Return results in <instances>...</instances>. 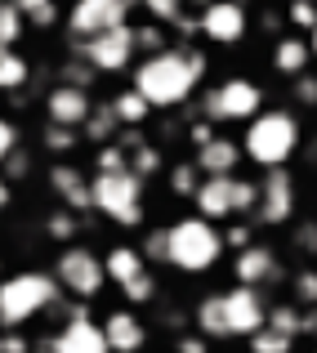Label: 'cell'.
<instances>
[{
    "label": "cell",
    "mask_w": 317,
    "mask_h": 353,
    "mask_svg": "<svg viewBox=\"0 0 317 353\" xmlns=\"http://www.w3.org/2000/svg\"><path fill=\"white\" fill-rule=\"evenodd\" d=\"M206 54L197 50V45H170V50L152 54V59H143L134 68V85L139 94L156 108H179L192 99V90L201 85V77H206Z\"/></svg>",
    "instance_id": "cell-1"
},
{
    "label": "cell",
    "mask_w": 317,
    "mask_h": 353,
    "mask_svg": "<svg viewBox=\"0 0 317 353\" xmlns=\"http://www.w3.org/2000/svg\"><path fill=\"white\" fill-rule=\"evenodd\" d=\"M300 143H304L300 117L291 108H273V112H259L246 125L241 152H246V161L264 165V170H286V161L300 152Z\"/></svg>",
    "instance_id": "cell-2"
},
{
    "label": "cell",
    "mask_w": 317,
    "mask_h": 353,
    "mask_svg": "<svg viewBox=\"0 0 317 353\" xmlns=\"http://www.w3.org/2000/svg\"><path fill=\"white\" fill-rule=\"evenodd\" d=\"M63 295V286L54 282V273H36V268H27V273H14L0 282V327H23V322H32L36 313L54 309Z\"/></svg>",
    "instance_id": "cell-3"
},
{
    "label": "cell",
    "mask_w": 317,
    "mask_h": 353,
    "mask_svg": "<svg viewBox=\"0 0 317 353\" xmlns=\"http://www.w3.org/2000/svg\"><path fill=\"white\" fill-rule=\"evenodd\" d=\"M223 255V233L210 219H174L170 224V264L179 273H210Z\"/></svg>",
    "instance_id": "cell-4"
},
{
    "label": "cell",
    "mask_w": 317,
    "mask_h": 353,
    "mask_svg": "<svg viewBox=\"0 0 317 353\" xmlns=\"http://www.w3.org/2000/svg\"><path fill=\"white\" fill-rule=\"evenodd\" d=\"M90 188H94V210H103L112 224H121V228L143 224V179H139L134 170L94 174Z\"/></svg>",
    "instance_id": "cell-5"
},
{
    "label": "cell",
    "mask_w": 317,
    "mask_h": 353,
    "mask_svg": "<svg viewBox=\"0 0 317 353\" xmlns=\"http://www.w3.org/2000/svg\"><path fill=\"white\" fill-rule=\"evenodd\" d=\"M54 282L63 286V295L90 304L94 295H103V286H108L103 255H94L90 246H63L59 259H54Z\"/></svg>",
    "instance_id": "cell-6"
},
{
    "label": "cell",
    "mask_w": 317,
    "mask_h": 353,
    "mask_svg": "<svg viewBox=\"0 0 317 353\" xmlns=\"http://www.w3.org/2000/svg\"><path fill=\"white\" fill-rule=\"evenodd\" d=\"M259 108H264V90L255 85V81L246 77H228L223 85L206 90V99H201V121H210V125H228V121H255Z\"/></svg>",
    "instance_id": "cell-7"
},
{
    "label": "cell",
    "mask_w": 317,
    "mask_h": 353,
    "mask_svg": "<svg viewBox=\"0 0 317 353\" xmlns=\"http://www.w3.org/2000/svg\"><path fill=\"white\" fill-rule=\"evenodd\" d=\"M130 9L121 5V0H72L68 9V32L72 41H94V36L103 32H116V27H125Z\"/></svg>",
    "instance_id": "cell-8"
},
{
    "label": "cell",
    "mask_w": 317,
    "mask_h": 353,
    "mask_svg": "<svg viewBox=\"0 0 317 353\" xmlns=\"http://www.w3.org/2000/svg\"><path fill=\"white\" fill-rule=\"evenodd\" d=\"M76 50V59H85L94 72H125L130 63H134V27H116V32H103V36H94V41H81V45H72Z\"/></svg>",
    "instance_id": "cell-9"
},
{
    "label": "cell",
    "mask_w": 317,
    "mask_h": 353,
    "mask_svg": "<svg viewBox=\"0 0 317 353\" xmlns=\"http://www.w3.org/2000/svg\"><path fill=\"white\" fill-rule=\"evenodd\" d=\"M246 27H250V14H246V0H210L201 9V36L223 50L246 41Z\"/></svg>",
    "instance_id": "cell-10"
},
{
    "label": "cell",
    "mask_w": 317,
    "mask_h": 353,
    "mask_svg": "<svg viewBox=\"0 0 317 353\" xmlns=\"http://www.w3.org/2000/svg\"><path fill=\"white\" fill-rule=\"evenodd\" d=\"M295 215V179L286 170H268L264 183H259V210L250 224H264V228H282L286 219Z\"/></svg>",
    "instance_id": "cell-11"
},
{
    "label": "cell",
    "mask_w": 317,
    "mask_h": 353,
    "mask_svg": "<svg viewBox=\"0 0 317 353\" xmlns=\"http://www.w3.org/2000/svg\"><path fill=\"white\" fill-rule=\"evenodd\" d=\"M223 318H228V336H237V340L259 336L264 322H268L264 295L250 291V286H232V291H223Z\"/></svg>",
    "instance_id": "cell-12"
},
{
    "label": "cell",
    "mask_w": 317,
    "mask_h": 353,
    "mask_svg": "<svg viewBox=\"0 0 317 353\" xmlns=\"http://www.w3.org/2000/svg\"><path fill=\"white\" fill-rule=\"evenodd\" d=\"M90 112H94V99L90 90H72V85H54L45 94V125H63V130H85Z\"/></svg>",
    "instance_id": "cell-13"
},
{
    "label": "cell",
    "mask_w": 317,
    "mask_h": 353,
    "mask_svg": "<svg viewBox=\"0 0 317 353\" xmlns=\"http://www.w3.org/2000/svg\"><path fill=\"white\" fill-rule=\"evenodd\" d=\"M232 273H237V286L259 291V286H268V282L282 277V264H277V250L273 246H246V250L232 255Z\"/></svg>",
    "instance_id": "cell-14"
},
{
    "label": "cell",
    "mask_w": 317,
    "mask_h": 353,
    "mask_svg": "<svg viewBox=\"0 0 317 353\" xmlns=\"http://www.w3.org/2000/svg\"><path fill=\"white\" fill-rule=\"evenodd\" d=\"M50 349L54 353H112L108 336H103V322H94V318L63 322V327L50 336Z\"/></svg>",
    "instance_id": "cell-15"
},
{
    "label": "cell",
    "mask_w": 317,
    "mask_h": 353,
    "mask_svg": "<svg viewBox=\"0 0 317 353\" xmlns=\"http://www.w3.org/2000/svg\"><path fill=\"white\" fill-rule=\"evenodd\" d=\"M241 143H232V139H219L214 134L206 148H197V170H201V179H232L237 174V165H241Z\"/></svg>",
    "instance_id": "cell-16"
},
{
    "label": "cell",
    "mask_w": 317,
    "mask_h": 353,
    "mask_svg": "<svg viewBox=\"0 0 317 353\" xmlns=\"http://www.w3.org/2000/svg\"><path fill=\"white\" fill-rule=\"evenodd\" d=\"M50 192H59V197L68 201L72 215H81V210H94V188H90L85 174H81L76 165H68V161L50 165Z\"/></svg>",
    "instance_id": "cell-17"
},
{
    "label": "cell",
    "mask_w": 317,
    "mask_h": 353,
    "mask_svg": "<svg viewBox=\"0 0 317 353\" xmlns=\"http://www.w3.org/2000/svg\"><path fill=\"white\" fill-rule=\"evenodd\" d=\"M103 336H108L112 353H143V345H147V327L130 309H112L103 318Z\"/></svg>",
    "instance_id": "cell-18"
},
{
    "label": "cell",
    "mask_w": 317,
    "mask_h": 353,
    "mask_svg": "<svg viewBox=\"0 0 317 353\" xmlns=\"http://www.w3.org/2000/svg\"><path fill=\"white\" fill-rule=\"evenodd\" d=\"M237 179V174H232ZM232 179H201L197 197H192V206H197L201 219H232Z\"/></svg>",
    "instance_id": "cell-19"
},
{
    "label": "cell",
    "mask_w": 317,
    "mask_h": 353,
    "mask_svg": "<svg viewBox=\"0 0 317 353\" xmlns=\"http://www.w3.org/2000/svg\"><path fill=\"white\" fill-rule=\"evenodd\" d=\"M309 63H313V50H309V41H304V36H277V45H273V68L282 72V77L300 81L304 72H309Z\"/></svg>",
    "instance_id": "cell-20"
},
{
    "label": "cell",
    "mask_w": 317,
    "mask_h": 353,
    "mask_svg": "<svg viewBox=\"0 0 317 353\" xmlns=\"http://www.w3.org/2000/svg\"><path fill=\"white\" fill-rule=\"evenodd\" d=\"M103 268H108V282L130 286L134 277L147 273V259H143V250H134V246H112V250H103Z\"/></svg>",
    "instance_id": "cell-21"
},
{
    "label": "cell",
    "mask_w": 317,
    "mask_h": 353,
    "mask_svg": "<svg viewBox=\"0 0 317 353\" xmlns=\"http://www.w3.org/2000/svg\"><path fill=\"white\" fill-rule=\"evenodd\" d=\"M192 327L201 340H228V318H223V291L201 295L197 309H192Z\"/></svg>",
    "instance_id": "cell-22"
},
{
    "label": "cell",
    "mask_w": 317,
    "mask_h": 353,
    "mask_svg": "<svg viewBox=\"0 0 317 353\" xmlns=\"http://www.w3.org/2000/svg\"><path fill=\"white\" fill-rule=\"evenodd\" d=\"M112 112H116L121 121V130H139L147 117H152V103H147L139 90H121L116 99H112Z\"/></svg>",
    "instance_id": "cell-23"
},
{
    "label": "cell",
    "mask_w": 317,
    "mask_h": 353,
    "mask_svg": "<svg viewBox=\"0 0 317 353\" xmlns=\"http://www.w3.org/2000/svg\"><path fill=\"white\" fill-rule=\"evenodd\" d=\"M112 134H121V121H116V112H112V103H94V112H90V121H85V139L99 143V148H108Z\"/></svg>",
    "instance_id": "cell-24"
},
{
    "label": "cell",
    "mask_w": 317,
    "mask_h": 353,
    "mask_svg": "<svg viewBox=\"0 0 317 353\" xmlns=\"http://www.w3.org/2000/svg\"><path fill=\"white\" fill-rule=\"evenodd\" d=\"M268 331H277V336L286 340H300V309L295 304H277V309H268Z\"/></svg>",
    "instance_id": "cell-25"
},
{
    "label": "cell",
    "mask_w": 317,
    "mask_h": 353,
    "mask_svg": "<svg viewBox=\"0 0 317 353\" xmlns=\"http://www.w3.org/2000/svg\"><path fill=\"white\" fill-rule=\"evenodd\" d=\"M255 210H259V183L255 179H232V215H250L255 219Z\"/></svg>",
    "instance_id": "cell-26"
},
{
    "label": "cell",
    "mask_w": 317,
    "mask_h": 353,
    "mask_svg": "<svg viewBox=\"0 0 317 353\" xmlns=\"http://www.w3.org/2000/svg\"><path fill=\"white\" fill-rule=\"evenodd\" d=\"M197 188H201L197 161H179V165L170 170V192H174V197H197Z\"/></svg>",
    "instance_id": "cell-27"
},
{
    "label": "cell",
    "mask_w": 317,
    "mask_h": 353,
    "mask_svg": "<svg viewBox=\"0 0 317 353\" xmlns=\"http://www.w3.org/2000/svg\"><path fill=\"white\" fill-rule=\"evenodd\" d=\"M23 27H27V18L18 14V5L14 0H0V45H5V50H14V41L23 36Z\"/></svg>",
    "instance_id": "cell-28"
},
{
    "label": "cell",
    "mask_w": 317,
    "mask_h": 353,
    "mask_svg": "<svg viewBox=\"0 0 317 353\" xmlns=\"http://www.w3.org/2000/svg\"><path fill=\"white\" fill-rule=\"evenodd\" d=\"M59 85H72V90H90V85H94V68H90L85 59H76V54H72V59H68V63L59 68Z\"/></svg>",
    "instance_id": "cell-29"
},
{
    "label": "cell",
    "mask_w": 317,
    "mask_h": 353,
    "mask_svg": "<svg viewBox=\"0 0 317 353\" xmlns=\"http://www.w3.org/2000/svg\"><path fill=\"white\" fill-rule=\"evenodd\" d=\"M27 81H32V68H27V59H18V54H5V59H0V90H23Z\"/></svg>",
    "instance_id": "cell-30"
},
{
    "label": "cell",
    "mask_w": 317,
    "mask_h": 353,
    "mask_svg": "<svg viewBox=\"0 0 317 353\" xmlns=\"http://www.w3.org/2000/svg\"><path fill=\"white\" fill-rule=\"evenodd\" d=\"M14 5L32 27H54V18H59V5H54V0H14Z\"/></svg>",
    "instance_id": "cell-31"
},
{
    "label": "cell",
    "mask_w": 317,
    "mask_h": 353,
    "mask_svg": "<svg viewBox=\"0 0 317 353\" xmlns=\"http://www.w3.org/2000/svg\"><path fill=\"white\" fill-rule=\"evenodd\" d=\"M134 50L143 54V59H152V54L170 50V45H165V27H156V23H143V27H134Z\"/></svg>",
    "instance_id": "cell-32"
},
{
    "label": "cell",
    "mask_w": 317,
    "mask_h": 353,
    "mask_svg": "<svg viewBox=\"0 0 317 353\" xmlns=\"http://www.w3.org/2000/svg\"><path fill=\"white\" fill-rule=\"evenodd\" d=\"M291 286H295V309H317V268H300Z\"/></svg>",
    "instance_id": "cell-33"
},
{
    "label": "cell",
    "mask_w": 317,
    "mask_h": 353,
    "mask_svg": "<svg viewBox=\"0 0 317 353\" xmlns=\"http://www.w3.org/2000/svg\"><path fill=\"white\" fill-rule=\"evenodd\" d=\"M143 9L156 27H174L183 18V0H143Z\"/></svg>",
    "instance_id": "cell-34"
},
{
    "label": "cell",
    "mask_w": 317,
    "mask_h": 353,
    "mask_svg": "<svg viewBox=\"0 0 317 353\" xmlns=\"http://www.w3.org/2000/svg\"><path fill=\"white\" fill-rule=\"evenodd\" d=\"M45 233H50L54 241H72V237L81 233V219L72 215V210H54V215L45 219Z\"/></svg>",
    "instance_id": "cell-35"
},
{
    "label": "cell",
    "mask_w": 317,
    "mask_h": 353,
    "mask_svg": "<svg viewBox=\"0 0 317 353\" xmlns=\"http://www.w3.org/2000/svg\"><path fill=\"white\" fill-rule=\"evenodd\" d=\"M94 165H99V174H121V170H130V157H125V148H121L116 139H112L108 148H99Z\"/></svg>",
    "instance_id": "cell-36"
},
{
    "label": "cell",
    "mask_w": 317,
    "mask_h": 353,
    "mask_svg": "<svg viewBox=\"0 0 317 353\" xmlns=\"http://www.w3.org/2000/svg\"><path fill=\"white\" fill-rule=\"evenodd\" d=\"M130 170H134L139 179L156 174V170H161V148H156V143H143L139 152H130Z\"/></svg>",
    "instance_id": "cell-37"
},
{
    "label": "cell",
    "mask_w": 317,
    "mask_h": 353,
    "mask_svg": "<svg viewBox=\"0 0 317 353\" xmlns=\"http://www.w3.org/2000/svg\"><path fill=\"white\" fill-rule=\"evenodd\" d=\"M143 259L152 264H170V228H152L143 237Z\"/></svg>",
    "instance_id": "cell-38"
},
{
    "label": "cell",
    "mask_w": 317,
    "mask_h": 353,
    "mask_svg": "<svg viewBox=\"0 0 317 353\" xmlns=\"http://www.w3.org/2000/svg\"><path fill=\"white\" fill-rule=\"evenodd\" d=\"M295 349V340H286V336H277V331H259V336H250V353H291Z\"/></svg>",
    "instance_id": "cell-39"
},
{
    "label": "cell",
    "mask_w": 317,
    "mask_h": 353,
    "mask_svg": "<svg viewBox=\"0 0 317 353\" xmlns=\"http://www.w3.org/2000/svg\"><path fill=\"white\" fill-rule=\"evenodd\" d=\"M121 295H125L130 304H152V300H156V277H152V273L134 277L130 286H121Z\"/></svg>",
    "instance_id": "cell-40"
},
{
    "label": "cell",
    "mask_w": 317,
    "mask_h": 353,
    "mask_svg": "<svg viewBox=\"0 0 317 353\" xmlns=\"http://www.w3.org/2000/svg\"><path fill=\"white\" fill-rule=\"evenodd\" d=\"M41 143L50 148V152H72V148H76V130H63V125H45Z\"/></svg>",
    "instance_id": "cell-41"
},
{
    "label": "cell",
    "mask_w": 317,
    "mask_h": 353,
    "mask_svg": "<svg viewBox=\"0 0 317 353\" xmlns=\"http://www.w3.org/2000/svg\"><path fill=\"white\" fill-rule=\"evenodd\" d=\"M18 148H23V139H18V125H14V121H5V117H0V165H5L9 157L18 152Z\"/></svg>",
    "instance_id": "cell-42"
},
{
    "label": "cell",
    "mask_w": 317,
    "mask_h": 353,
    "mask_svg": "<svg viewBox=\"0 0 317 353\" xmlns=\"http://www.w3.org/2000/svg\"><path fill=\"white\" fill-rule=\"evenodd\" d=\"M291 90H295V103L300 108H317V77L313 72H304L300 81H291Z\"/></svg>",
    "instance_id": "cell-43"
},
{
    "label": "cell",
    "mask_w": 317,
    "mask_h": 353,
    "mask_svg": "<svg viewBox=\"0 0 317 353\" xmlns=\"http://www.w3.org/2000/svg\"><path fill=\"white\" fill-rule=\"evenodd\" d=\"M295 250H300V255H317V219H300V228H295Z\"/></svg>",
    "instance_id": "cell-44"
},
{
    "label": "cell",
    "mask_w": 317,
    "mask_h": 353,
    "mask_svg": "<svg viewBox=\"0 0 317 353\" xmlns=\"http://www.w3.org/2000/svg\"><path fill=\"white\" fill-rule=\"evenodd\" d=\"M286 18H291L295 27H304V32H317V5H286Z\"/></svg>",
    "instance_id": "cell-45"
},
{
    "label": "cell",
    "mask_w": 317,
    "mask_h": 353,
    "mask_svg": "<svg viewBox=\"0 0 317 353\" xmlns=\"http://www.w3.org/2000/svg\"><path fill=\"white\" fill-rule=\"evenodd\" d=\"M27 170H32V157H27V148H18V152L5 161V179L9 183H14V179H27Z\"/></svg>",
    "instance_id": "cell-46"
},
{
    "label": "cell",
    "mask_w": 317,
    "mask_h": 353,
    "mask_svg": "<svg viewBox=\"0 0 317 353\" xmlns=\"http://www.w3.org/2000/svg\"><path fill=\"white\" fill-rule=\"evenodd\" d=\"M250 233H255V224H250V219H246V224H232L228 233H223V246H232V250H246V246H250Z\"/></svg>",
    "instance_id": "cell-47"
},
{
    "label": "cell",
    "mask_w": 317,
    "mask_h": 353,
    "mask_svg": "<svg viewBox=\"0 0 317 353\" xmlns=\"http://www.w3.org/2000/svg\"><path fill=\"white\" fill-rule=\"evenodd\" d=\"M0 353H32V345L18 331H9V336H0Z\"/></svg>",
    "instance_id": "cell-48"
},
{
    "label": "cell",
    "mask_w": 317,
    "mask_h": 353,
    "mask_svg": "<svg viewBox=\"0 0 317 353\" xmlns=\"http://www.w3.org/2000/svg\"><path fill=\"white\" fill-rule=\"evenodd\" d=\"M214 139V125L210 121H192V148H206Z\"/></svg>",
    "instance_id": "cell-49"
},
{
    "label": "cell",
    "mask_w": 317,
    "mask_h": 353,
    "mask_svg": "<svg viewBox=\"0 0 317 353\" xmlns=\"http://www.w3.org/2000/svg\"><path fill=\"white\" fill-rule=\"evenodd\" d=\"M179 353H210V340H201V336H179Z\"/></svg>",
    "instance_id": "cell-50"
},
{
    "label": "cell",
    "mask_w": 317,
    "mask_h": 353,
    "mask_svg": "<svg viewBox=\"0 0 317 353\" xmlns=\"http://www.w3.org/2000/svg\"><path fill=\"white\" fill-rule=\"evenodd\" d=\"M300 336H317V309H300Z\"/></svg>",
    "instance_id": "cell-51"
},
{
    "label": "cell",
    "mask_w": 317,
    "mask_h": 353,
    "mask_svg": "<svg viewBox=\"0 0 317 353\" xmlns=\"http://www.w3.org/2000/svg\"><path fill=\"white\" fill-rule=\"evenodd\" d=\"M9 201H14V183L0 179V210H9Z\"/></svg>",
    "instance_id": "cell-52"
},
{
    "label": "cell",
    "mask_w": 317,
    "mask_h": 353,
    "mask_svg": "<svg viewBox=\"0 0 317 353\" xmlns=\"http://www.w3.org/2000/svg\"><path fill=\"white\" fill-rule=\"evenodd\" d=\"M304 157H309V161L317 165V139H313V143H309V152H304Z\"/></svg>",
    "instance_id": "cell-53"
},
{
    "label": "cell",
    "mask_w": 317,
    "mask_h": 353,
    "mask_svg": "<svg viewBox=\"0 0 317 353\" xmlns=\"http://www.w3.org/2000/svg\"><path fill=\"white\" fill-rule=\"evenodd\" d=\"M309 50H313V59H317V32H309Z\"/></svg>",
    "instance_id": "cell-54"
},
{
    "label": "cell",
    "mask_w": 317,
    "mask_h": 353,
    "mask_svg": "<svg viewBox=\"0 0 317 353\" xmlns=\"http://www.w3.org/2000/svg\"><path fill=\"white\" fill-rule=\"evenodd\" d=\"M32 353H54V349H50V340H45V345H41V349H32Z\"/></svg>",
    "instance_id": "cell-55"
},
{
    "label": "cell",
    "mask_w": 317,
    "mask_h": 353,
    "mask_svg": "<svg viewBox=\"0 0 317 353\" xmlns=\"http://www.w3.org/2000/svg\"><path fill=\"white\" fill-rule=\"evenodd\" d=\"M121 5H125V9H134V5H143V0H121Z\"/></svg>",
    "instance_id": "cell-56"
},
{
    "label": "cell",
    "mask_w": 317,
    "mask_h": 353,
    "mask_svg": "<svg viewBox=\"0 0 317 353\" xmlns=\"http://www.w3.org/2000/svg\"><path fill=\"white\" fill-rule=\"evenodd\" d=\"M286 5H309V0H286Z\"/></svg>",
    "instance_id": "cell-57"
}]
</instances>
